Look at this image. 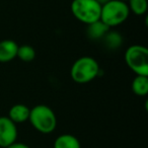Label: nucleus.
Listing matches in <instances>:
<instances>
[{"mask_svg": "<svg viewBox=\"0 0 148 148\" xmlns=\"http://www.w3.org/2000/svg\"><path fill=\"white\" fill-rule=\"evenodd\" d=\"M110 31V27L106 25L103 21L99 19L97 21L87 25L86 33L89 39L91 40H97L103 38Z\"/></svg>", "mask_w": 148, "mask_h": 148, "instance_id": "obj_9", "label": "nucleus"}, {"mask_svg": "<svg viewBox=\"0 0 148 148\" xmlns=\"http://www.w3.org/2000/svg\"><path fill=\"white\" fill-rule=\"evenodd\" d=\"M99 62L92 57L83 56L75 60L70 69V76L74 82L85 84L91 82L99 74Z\"/></svg>", "mask_w": 148, "mask_h": 148, "instance_id": "obj_1", "label": "nucleus"}, {"mask_svg": "<svg viewBox=\"0 0 148 148\" xmlns=\"http://www.w3.org/2000/svg\"><path fill=\"white\" fill-rule=\"evenodd\" d=\"M103 38H106L107 45L111 48H117L121 45V37L118 35V33H108Z\"/></svg>", "mask_w": 148, "mask_h": 148, "instance_id": "obj_14", "label": "nucleus"}, {"mask_svg": "<svg viewBox=\"0 0 148 148\" xmlns=\"http://www.w3.org/2000/svg\"><path fill=\"white\" fill-rule=\"evenodd\" d=\"M129 14L130 10L127 3L121 0H110L101 5V21L110 29L125 23Z\"/></svg>", "mask_w": 148, "mask_h": 148, "instance_id": "obj_3", "label": "nucleus"}, {"mask_svg": "<svg viewBox=\"0 0 148 148\" xmlns=\"http://www.w3.org/2000/svg\"><path fill=\"white\" fill-rule=\"evenodd\" d=\"M17 127L8 117H0V147L6 148L16 141Z\"/></svg>", "mask_w": 148, "mask_h": 148, "instance_id": "obj_6", "label": "nucleus"}, {"mask_svg": "<svg viewBox=\"0 0 148 148\" xmlns=\"http://www.w3.org/2000/svg\"><path fill=\"white\" fill-rule=\"evenodd\" d=\"M127 5L130 12L132 11L136 15L145 14L148 8L147 0H128Z\"/></svg>", "mask_w": 148, "mask_h": 148, "instance_id": "obj_12", "label": "nucleus"}, {"mask_svg": "<svg viewBox=\"0 0 148 148\" xmlns=\"http://www.w3.org/2000/svg\"><path fill=\"white\" fill-rule=\"evenodd\" d=\"M97 1H99V2L103 5V4H105V3H107L108 1H110V0H97Z\"/></svg>", "mask_w": 148, "mask_h": 148, "instance_id": "obj_16", "label": "nucleus"}, {"mask_svg": "<svg viewBox=\"0 0 148 148\" xmlns=\"http://www.w3.org/2000/svg\"><path fill=\"white\" fill-rule=\"evenodd\" d=\"M29 112H31V109L27 108V106L23 105V103H16L10 108L7 117L17 125V124L25 123V121L29 120Z\"/></svg>", "mask_w": 148, "mask_h": 148, "instance_id": "obj_8", "label": "nucleus"}, {"mask_svg": "<svg viewBox=\"0 0 148 148\" xmlns=\"http://www.w3.org/2000/svg\"><path fill=\"white\" fill-rule=\"evenodd\" d=\"M16 58L23 62H32L36 58V50L29 45L18 46Z\"/></svg>", "mask_w": 148, "mask_h": 148, "instance_id": "obj_13", "label": "nucleus"}, {"mask_svg": "<svg viewBox=\"0 0 148 148\" xmlns=\"http://www.w3.org/2000/svg\"><path fill=\"white\" fill-rule=\"evenodd\" d=\"M29 121L32 126L42 134H51L57 127L55 113L46 105H38L31 109Z\"/></svg>", "mask_w": 148, "mask_h": 148, "instance_id": "obj_2", "label": "nucleus"}, {"mask_svg": "<svg viewBox=\"0 0 148 148\" xmlns=\"http://www.w3.org/2000/svg\"><path fill=\"white\" fill-rule=\"evenodd\" d=\"M70 9L73 16L85 25L101 19V4L97 0H72Z\"/></svg>", "mask_w": 148, "mask_h": 148, "instance_id": "obj_4", "label": "nucleus"}, {"mask_svg": "<svg viewBox=\"0 0 148 148\" xmlns=\"http://www.w3.org/2000/svg\"><path fill=\"white\" fill-rule=\"evenodd\" d=\"M121 1H123V2H126V3L128 2V0H121Z\"/></svg>", "mask_w": 148, "mask_h": 148, "instance_id": "obj_17", "label": "nucleus"}, {"mask_svg": "<svg viewBox=\"0 0 148 148\" xmlns=\"http://www.w3.org/2000/svg\"><path fill=\"white\" fill-rule=\"evenodd\" d=\"M132 91L138 97H145L148 93V76L136 75L132 81Z\"/></svg>", "mask_w": 148, "mask_h": 148, "instance_id": "obj_11", "label": "nucleus"}, {"mask_svg": "<svg viewBox=\"0 0 148 148\" xmlns=\"http://www.w3.org/2000/svg\"><path fill=\"white\" fill-rule=\"evenodd\" d=\"M18 45L12 40L0 41V63H7L16 58Z\"/></svg>", "mask_w": 148, "mask_h": 148, "instance_id": "obj_7", "label": "nucleus"}, {"mask_svg": "<svg viewBox=\"0 0 148 148\" xmlns=\"http://www.w3.org/2000/svg\"><path fill=\"white\" fill-rule=\"evenodd\" d=\"M6 148H31L29 145H27V144L25 143H21V142H13L12 144H10V145L8 146V147Z\"/></svg>", "mask_w": 148, "mask_h": 148, "instance_id": "obj_15", "label": "nucleus"}, {"mask_svg": "<svg viewBox=\"0 0 148 148\" xmlns=\"http://www.w3.org/2000/svg\"><path fill=\"white\" fill-rule=\"evenodd\" d=\"M125 62L136 75L148 76V49L142 45H132L125 52Z\"/></svg>", "mask_w": 148, "mask_h": 148, "instance_id": "obj_5", "label": "nucleus"}, {"mask_svg": "<svg viewBox=\"0 0 148 148\" xmlns=\"http://www.w3.org/2000/svg\"><path fill=\"white\" fill-rule=\"evenodd\" d=\"M54 148H81L78 138L71 134H62L54 141Z\"/></svg>", "mask_w": 148, "mask_h": 148, "instance_id": "obj_10", "label": "nucleus"}]
</instances>
